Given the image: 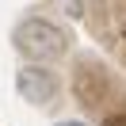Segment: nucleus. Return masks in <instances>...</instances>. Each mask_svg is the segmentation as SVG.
I'll return each instance as SVG.
<instances>
[{"instance_id": "1", "label": "nucleus", "mask_w": 126, "mask_h": 126, "mask_svg": "<svg viewBox=\"0 0 126 126\" xmlns=\"http://www.w3.org/2000/svg\"><path fill=\"white\" fill-rule=\"evenodd\" d=\"M12 42H16V50L27 57L31 65H42V61H54V57H61L65 50H69V34L61 31L57 23H50V19H23V23L12 31Z\"/></svg>"}, {"instance_id": "2", "label": "nucleus", "mask_w": 126, "mask_h": 126, "mask_svg": "<svg viewBox=\"0 0 126 126\" xmlns=\"http://www.w3.org/2000/svg\"><path fill=\"white\" fill-rule=\"evenodd\" d=\"M16 88L19 95H23L27 103H34V107H46L50 99L57 95V73L46 69V65H23V69L16 73Z\"/></svg>"}, {"instance_id": "3", "label": "nucleus", "mask_w": 126, "mask_h": 126, "mask_svg": "<svg viewBox=\"0 0 126 126\" xmlns=\"http://www.w3.org/2000/svg\"><path fill=\"white\" fill-rule=\"evenodd\" d=\"M103 126H126V115H111V118H107Z\"/></svg>"}, {"instance_id": "4", "label": "nucleus", "mask_w": 126, "mask_h": 126, "mask_svg": "<svg viewBox=\"0 0 126 126\" xmlns=\"http://www.w3.org/2000/svg\"><path fill=\"white\" fill-rule=\"evenodd\" d=\"M57 126H84V122H77V118H65V122H57Z\"/></svg>"}]
</instances>
